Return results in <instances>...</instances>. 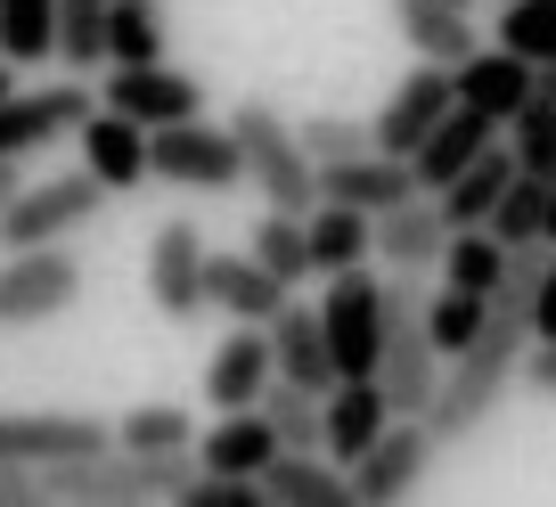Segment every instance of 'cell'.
Instances as JSON below:
<instances>
[{"label": "cell", "instance_id": "4316f807", "mask_svg": "<svg viewBox=\"0 0 556 507\" xmlns=\"http://www.w3.org/2000/svg\"><path fill=\"white\" fill-rule=\"evenodd\" d=\"M245 254H254L278 287H303V279H312V229H303V213H278L270 205L254 221V238H245Z\"/></svg>", "mask_w": 556, "mask_h": 507}, {"label": "cell", "instance_id": "1f68e13d", "mask_svg": "<svg viewBox=\"0 0 556 507\" xmlns=\"http://www.w3.org/2000/svg\"><path fill=\"white\" fill-rule=\"evenodd\" d=\"M115 442L123 451H197V418L180 402H139L115 418Z\"/></svg>", "mask_w": 556, "mask_h": 507}, {"label": "cell", "instance_id": "b9f144b4", "mask_svg": "<svg viewBox=\"0 0 556 507\" xmlns=\"http://www.w3.org/2000/svg\"><path fill=\"white\" fill-rule=\"evenodd\" d=\"M17 189H25V156H0V213L17 205Z\"/></svg>", "mask_w": 556, "mask_h": 507}, {"label": "cell", "instance_id": "7c38bea8", "mask_svg": "<svg viewBox=\"0 0 556 507\" xmlns=\"http://www.w3.org/2000/svg\"><path fill=\"white\" fill-rule=\"evenodd\" d=\"M99 106H115V115H131V123H148V131H156V123H189V115H205V90H197L180 66L148 58V66H106Z\"/></svg>", "mask_w": 556, "mask_h": 507}, {"label": "cell", "instance_id": "7402d4cb", "mask_svg": "<svg viewBox=\"0 0 556 507\" xmlns=\"http://www.w3.org/2000/svg\"><path fill=\"white\" fill-rule=\"evenodd\" d=\"M270 360H278V377H287V385H312V393H328V385H336L319 303H295V295H287V312L270 319Z\"/></svg>", "mask_w": 556, "mask_h": 507}, {"label": "cell", "instance_id": "4fadbf2b", "mask_svg": "<svg viewBox=\"0 0 556 507\" xmlns=\"http://www.w3.org/2000/svg\"><path fill=\"white\" fill-rule=\"evenodd\" d=\"M148 303L164 319H197L205 312V229L197 221H164L148 238Z\"/></svg>", "mask_w": 556, "mask_h": 507}, {"label": "cell", "instance_id": "44dd1931", "mask_svg": "<svg viewBox=\"0 0 556 507\" xmlns=\"http://www.w3.org/2000/svg\"><path fill=\"white\" fill-rule=\"evenodd\" d=\"M287 295H295V287H278L270 270L254 263V254H213V245H205V303H222L229 319H254V328H270V319L287 312Z\"/></svg>", "mask_w": 556, "mask_h": 507}, {"label": "cell", "instance_id": "f546056e", "mask_svg": "<svg viewBox=\"0 0 556 507\" xmlns=\"http://www.w3.org/2000/svg\"><path fill=\"white\" fill-rule=\"evenodd\" d=\"M507 270V245L491 238V229H451V245H442V287H458V295H483L500 287Z\"/></svg>", "mask_w": 556, "mask_h": 507}, {"label": "cell", "instance_id": "f35d334b", "mask_svg": "<svg viewBox=\"0 0 556 507\" xmlns=\"http://www.w3.org/2000/svg\"><path fill=\"white\" fill-rule=\"evenodd\" d=\"M540 270H548V245H507V270H500V287H491V312H532Z\"/></svg>", "mask_w": 556, "mask_h": 507}, {"label": "cell", "instance_id": "83f0119b", "mask_svg": "<svg viewBox=\"0 0 556 507\" xmlns=\"http://www.w3.org/2000/svg\"><path fill=\"white\" fill-rule=\"evenodd\" d=\"M262 418L278 426V451H328V393L270 377V393H262Z\"/></svg>", "mask_w": 556, "mask_h": 507}, {"label": "cell", "instance_id": "cb8c5ba5", "mask_svg": "<svg viewBox=\"0 0 556 507\" xmlns=\"http://www.w3.org/2000/svg\"><path fill=\"white\" fill-rule=\"evenodd\" d=\"M262 491H270V507H352V483L328 451H278L262 467Z\"/></svg>", "mask_w": 556, "mask_h": 507}, {"label": "cell", "instance_id": "ab89813d", "mask_svg": "<svg viewBox=\"0 0 556 507\" xmlns=\"http://www.w3.org/2000/svg\"><path fill=\"white\" fill-rule=\"evenodd\" d=\"M516 385H532L540 402H556V335H532V344H523V368H516Z\"/></svg>", "mask_w": 556, "mask_h": 507}, {"label": "cell", "instance_id": "bcb514c9", "mask_svg": "<svg viewBox=\"0 0 556 507\" xmlns=\"http://www.w3.org/2000/svg\"><path fill=\"white\" fill-rule=\"evenodd\" d=\"M458 9H475V0H458Z\"/></svg>", "mask_w": 556, "mask_h": 507}, {"label": "cell", "instance_id": "e0dca14e", "mask_svg": "<svg viewBox=\"0 0 556 507\" xmlns=\"http://www.w3.org/2000/svg\"><path fill=\"white\" fill-rule=\"evenodd\" d=\"M384 17L409 41V58H434V66H458V58L483 50L475 41V9H458V0H384Z\"/></svg>", "mask_w": 556, "mask_h": 507}, {"label": "cell", "instance_id": "2e32d148", "mask_svg": "<svg viewBox=\"0 0 556 507\" xmlns=\"http://www.w3.org/2000/svg\"><path fill=\"white\" fill-rule=\"evenodd\" d=\"M442 245H451V221H442V205H434L426 189L377 213V254H384V270H417V279H426V270H442Z\"/></svg>", "mask_w": 556, "mask_h": 507}, {"label": "cell", "instance_id": "e575fe53", "mask_svg": "<svg viewBox=\"0 0 556 507\" xmlns=\"http://www.w3.org/2000/svg\"><path fill=\"white\" fill-rule=\"evenodd\" d=\"M500 50L548 66L556 58V0H500Z\"/></svg>", "mask_w": 556, "mask_h": 507}, {"label": "cell", "instance_id": "8fae6325", "mask_svg": "<svg viewBox=\"0 0 556 507\" xmlns=\"http://www.w3.org/2000/svg\"><path fill=\"white\" fill-rule=\"evenodd\" d=\"M106 442H115V418H90V409H0V458H17V467H58Z\"/></svg>", "mask_w": 556, "mask_h": 507}, {"label": "cell", "instance_id": "836d02e7", "mask_svg": "<svg viewBox=\"0 0 556 507\" xmlns=\"http://www.w3.org/2000/svg\"><path fill=\"white\" fill-rule=\"evenodd\" d=\"M58 58L74 74L106 66V0H58Z\"/></svg>", "mask_w": 556, "mask_h": 507}, {"label": "cell", "instance_id": "d590c367", "mask_svg": "<svg viewBox=\"0 0 556 507\" xmlns=\"http://www.w3.org/2000/svg\"><path fill=\"white\" fill-rule=\"evenodd\" d=\"M483 319H491V303H483V295H458V287L426 295V335L442 344V360H458V352L483 335Z\"/></svg>", "mask_w": 556, "mask_h": 507}, {"label": "cell", "instance_id": "d4e9b609", "mask_svg": "<svg viewBox=\"0 0 556 507\" xmlns=\"http://www.w3.org/2000/svg\"><path fill=\"white\" fill-rule=\"evenodd\" d=\"M303 229H312V279H336V270L377 254V213H361V205H328V197H319V205L303 213Z\"/></svg>", "mask_w": 556, "mask_h": 507}, {"label": "cell", "instance_id": "277c9868", "mask_svg": "<svg viewBox=\"0 0 556 507\" xmlns=\"http://www.w3.org/2000/svg\"><path fill=\"white\" fill-rule=\"evenodd\" d=\"M148 180H173V189H197V197H222L245 180V156H238V131L229 123H156L148 131Z\"/></svg>", "mask_w": 556, "mask_h": 507}, {"label": "cell", "instance_id": "484cf974", "mask_svg": "<svg viewBox=\"0 0 556 507\" xmlns=\"http://www.w3.org/2000/svg\"><path fill=\"white\" fill-rule=\"evenodd\" d=\"M507 180H516V156H507V140H491L483 156H475L467 173L451 180V189H434L442 221H451V229H483V221H491V205L507 197Z\"/></svg>", "mask_w": 556, "mask_h": 507}, {"label": "cell", "instance_id": "8d00e7d4", "mask_svg": "<svg viewBox=\"0 0 556 507\" xmlns=\"http://www.w3.org/2000/svg\"><path fill=\"white\" fill-rule=\"evenodd\" d=\"M548 189H556V180H532V173H516V180H507V197H500V205H491V238H500V245H540V205H548Z\"/></svg>", "mask_w": 556, "mask_h": 507}, {"label": "cell", "instance_id": "6da1fadb", "mask_svg": "<svg viewBox=\"0 0 556 507\" xmlns=\"http://www.w3.org/2000/svg\"><path fill=\"white\" fill-rule=\"evenodd\" d=\"M523 344H532V319H523V312H491V319H483V335H475V344L442 368L434 402H426L434 442H467L475 426L500 418L507 385H516V368H523Z\"/></svg>", "mask_w": 556, "mask_h": 507}, {"label": "cell", "instance_id": "9a60e30c", "mask_svg": "<svg viewBox=\"0 0 556 507\" xmlns=\"http://www.w3.org/2000/svg\"><path fill=\"white\" fill-rule=\"evenodd\" d=\"M74 140H83V173H99V180H106V197L148 189V123L115 115V106H90Z\"/></svg>", "mask_w": 556, "mask_h": 507}, {"label": "cell", "instance_id": "5bb4252c", "mask_svg": "<svg viewBox=\"0 0 556 507\" xmlns=\"http://www.w3.org/2000/svg\"><path fill=\"white\" fill-rule=\"evenodd\" d=\"M278 360H270V328H254V319H238V328L213 344L205 360V402L213 409H254L262 393H270Z\"/></svg>", "mask_w": 556, "mask_h": 507}, {"label": "cell", "instance_id": "8992f818", "mask_svg": "<svg viewBox=\"0 0 556 507\" xmlns=\"http://www.w3.org/2000/svg\"><path fill=\"white\" fill-rule=\"evenodd\" d=\"M74 295H83V263L66 254V238H58V245H17V254H0V335L58 319Z\"/></svg>", "mask_w": 556, "mask_h": 507}, {"label": "cell", "instance_id": "f1b7e54d", "mask_svg": "<svg viewBox=\"0 0 556 507\" xmlns=\"http://www.w3.org/2000/svg\"><path fill=\"white\" fill-rule=\"evenodd\" d=\"M0 58L17 74L58 58V0H0Z\"/></svg>", "mask_w": 556, "mask_h": 507}, {"label": "cell", "instance_id": "d6a6232c", "mask_svg": "<svg viewBox=\"0 0 556 507\" xmlns=\"http://www.w3.org/2000/svg\"><path fill=\"white\" fill-rule=\"evenodd\" d=\"M500 140H507V156H516V173H532V180H556V115L540 99H523L516 115L500 123Z\"/></svg>", "mask_w": 556, "mask_h": 507}, {"label": "cell", "instance_id": "7bdbcfd3", "mask_svg": "<svg viewBox=\"0 0 556 507\" xmlns=\"http://www.w3.org/2000/svg\"><path fill=\"white\" fill-rule=\"evenodd\" d=\"M532 99L556 115V58H548V66H532Z\"/></svg>", "mask_w": 556, "mask_h": 507}, {"label": "cell", "instance_id": "52a82bcc", "mask_svg": "<svg viewBox=\"0 0 556 507\" xmlns=\"http://www.w3.org/2000/svg\"><path fill=\"white\" fill-rule=\"evenodd\" d=\"M384 279H368L361 263L336 270L328 295H319V328H328V360L336 377H377V352H384V303H377Z\"/></svg>", "mask_w": 556, "mask_h": 507}, {"label": "cell", "instance_id": "30bf717a", "mask_svg": "<svg viewBox=\"0 0 556 507\" xmlns=\"http://www.w3.org/2000/svg\"><path fill=\"white\" fill-rule=\"evenodd\" d=\"M99 106L90 83H50V90H9L0 99V156H41V148L74 140L83 115Z\"/></svg>", "mask_w": 556, "mask_h": 507}, {"label": "cell", "instance_id": "5b68a950", "mask_svg": "<svg viewBox=\"0 0 556 507\" xmlns=\"http://www.w3.org/2000/svg\"><path fill=\"white\" fill-rule=\"evenodd\" d=\"M106 213V180L99 173H58V180H25L17 205L0 213V254L17 245H58L74 229H90Z\"/></svg>", "mask_w": 556, "mask_h": 507}, {"label": "cell", "instance_id": "ee69618b", "mask_svg": "<svg viewBox=\"0 0 556 507\" xmlns=\"http://www.w3.org/2000/svg\"><path fill=\"white\" fill-rule=\"evenodd\" d=\"M540 245H556V189H548V205H540Z\"/></svg>", "mask_w": 556, "mask_h": 507}, {"label": "cell", "instance_id": "7a4b0ae2", "mask_svg": "<svg viewBox=\"0 0 556 507\" xmlns=\"http://www.w3.org/2000/svg\"><path fill=\"white\" fill-rule=\"evenodd\" d=\"M197 474V451H74L58 467H41V499L66 507H131V499H173L180 483Z\"/></svg>", "mask_w": 556, "mask_h": 507}, {"label": "cell", "instance_id": "ffe728a7", "mask_svg": "<svg viewBox=\"0 0 556 507\" xmlns=\"http://www.w3.org/2000/svg\"><path fill=\"white\" fill-rule=\"evenodd\" d=\"M451 90H458V106H483L491 123H507L523 99H532V58H516V50H475V58H458L451 66Z\"/></svg>", "mask_w": 556, "mask_h": 507}, {"label": "cell", "instance_id": "d6986e66", "mask_svg": "<svg viewBox=\"0 0 556 507\" xmlns=\"http://www.w3.org/2000/svg\"><path fill=\"white\" fill-rule=\"evenodd\" d=\"M491 140H500V123H491L483 106H451V115H442L434 131H426V148H417V156H409L417 189H426V197H434V189H451V180L467 173V164L483 156Z\"/></svg>", "mask_w": 556, "mask_h": 507}, {"label": "cell", "instance_id": "74e56055", "mask_svg": "<svg viewBox=\"0 0 556 507\" xmlns=\"http://www.w3.org/2000/svg\"><path fill=\"white\" fill-rule=\"evenodd\" d=\"M295 131H303V148H312V164H352V156L377 148V131L352 123V115H312V123H295Z\"/></svg>", "mask_w": 556, "mask_h": 507}, {"label": "cell", "instance_id": "60d3db41", "mask_svg": "<svg viewBox=\"0 0 556 507\" xmlns=\"http://www.w3.org/2000/svg\"><path fill=\"white\" fill-rule=\"evenodd\" d=\"M532 335H556V245H548V270H540V295H532Z\"/></svg>", "mask_w": 556, "mask_h": 507}, {"label": "cell", "instance_id": "3957f363", "mask_svg": "<svg viewBox=\"0 0 556 507\" xmlns=\"http://www.w3.org/2000/svg\"><path fill=\"white\" fill-rule=\"evenodd\" d=\"M229 131H238L245 180H254L278 213H312L319 205V164H312V148H303L295 123H278L270 99H238L229 106Z\"/></svg>", "mask_w": 556, "mask_h": 507}, {"label": "cell", "instance_id": "4dcf8cb0", "mask_svg": "<svg viewBox=\"0 0 556 507\" xmlns=\"http://www.w3.org/2000/svg\"><path fill=\"white\" fill-rule=\"evenodd\" d=\"M164 58V9L156 0H106V66Z\"/></svg>", "mask_w": 556, "mask_h": 507}, {"label": "cell", "instance_id": "ac0fdd59", "mask_svg": "<svg viewBox=\"0 0 556 507\" xmlns=\"http://www.w3.org/2000/svg\"><path fill=\"white\" fill-rule=\"evenodd\" d=\"M270 458H278V426L262 418V402L254 409H213V426H197V467H213V474H254L262 483Z\"/></svg>", "mask_w": 556, "mask_h": 507}, {"label": "cell", "instance_id": "ba28073f", "mask_svg": "<svg viewBox=\"0 0 556 507\" xmlns=\"http://www.w3.org/2000/svg\"><path fill=\"white\" fill-rule=\"evenodd\" d=\"M434 426L426 418H393L377 442H368L361 458L344 467V483H352V507H393V499H409L417 483H426V467H434Z\"/></svg>", "mask_w": 556, "mask_h": 507}, {"label": "cell", "instance_id": "9c48e42d", "mask_svg": "<svg viewBox=\"0 0 556 507\" xmlns=\"http://www.w3.org/2000/svg\"><path fill=\"white\" fill-rule=\"evenodd\" d=\"M458 106V90H451V66H434V58H417L409 74H401L393 90H384V106L368 115V131H377V156H401L409 164L417 148H426V131H434L442 115Z\"/></svg>", "mask_w": 556, "mask_h": 507}, {"label": "cell", "instance_id": "f6af8a7d", "mask_svg": "<svg viewBox=\"0 0 556 507\" xmlns=\"http://www.w3.org/2000/svg\"><path fill=\"white\" fill-rule=\"evenodd\" d=\"M9 90H17V66H9V58H0V99H9Z\"/></svg>", "mask_w": 556, "mask_h": 507}, {"label": "cell", "instance_id": "603a6c76", "mask_svg": "<svg viewBox=\"0 0 556 507\" xmlns=\"http://www.w3.org/2000/svg\"><path fill=\"white\" fill-rule=\"evenodd\" d=\"M319 197L328 205H361V213H384V205H401V197H417V173L401 156H352V164H319Z\"/></svg>", "mask_w": 556, "mask_h": 507}]
</instances>
